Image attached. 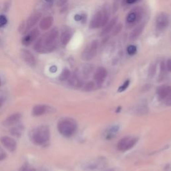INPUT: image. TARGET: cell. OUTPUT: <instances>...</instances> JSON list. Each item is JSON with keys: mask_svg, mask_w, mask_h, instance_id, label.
I'll list each match as a JSON object with an SVG mask.
<instances>
[{"mask_svg": "<svg viewBox=\"0 0 171 171\" xmlns=\"http://www.w3.org/2000/svg\"><path fill=\"white\" fill-rule=\"evenodd\" d=\"M59 31L57 28L47 32L38 40L34 44V50L40 54H47L53 51L58 45Z\"/></svg>", "mask_w": 171, "mask_h": 171, "instance_id": "obj_1", "label": "cell"}, {"mask_svg": "<svg viewBox=\"0 0 171 171\" xmlns=\"http://www.w3.org/2000/svg\"><path fill=\"white\" fill-rule=\"evenodd\" d=\"M30 137L31 141L34 144L37 146L44 144L50 140V128L46 125L36 127L31 131Z\"/></svg>", "mask_w": 171, "mask_h": 171, "instance_id": "obj_2", "label": "cell"}, {"mask_svg": "<svg viewBox=\"0 0 171 171\" xmlns=\"http://www.w3.org/2000/svg\"><path fill=\"white\" fill-rule=\"evenodd\" d=\"M77 129V124L72 118H64L58 123V130L60 134L65 137L72 136Z\"/></svg>", "mask_w": 171, "mask_h": 171, "instance_id": "obj_3", "label": "cell"}, {"mask_svg": "<svg viewBox=\"0 0 171 171\" xmlns=\"http://www.w3.org/2000/svg\"><path fill=\"white\" fill-rule=\"evenodd\" d=\"M98 47V42L97 40L93 41L91 44L84 50L82 54V58L84 60H92L97 54Z\"/></svg>", "mask_w": 171, "mask_h": 171, "instance_id": "obj_4", "label": "cell"}, {"mask_svg": "<svg viewBox=\"0 0 171 171\" xmlns=\"http://www.w3.org/2000/svg\"><path fill=\"white\" fill-rule=\"evenodd\" d=\"M138 139L134 137L126 136L122 138L118 143V149L120 151H126L132 149L137 142Z\"/></svg>", "mask_w": 171, "mask_h": 171, "instance_id": "obj_5", "label": "cell"}, {"mask_svg": "<svg viewBox=\"0 0 171 171\" xmlns=\"http://www.w3.org/2000/svg\"><path fill=\"white\" fill-rule=\"evenodd\" d=\"M40 36V31L37 28L31 30L29 33L23 37L22 42V44L25 46H29L32 43H34Z\"/></svg>", "mask_w": 171, "mask_h": 171, "instance_id": "obj_6", "label": "cell"}, {"mask_svg": "<svg viewBox=\"0 0 171 171\" xmlns=\"http://www.w3.org/2000/svg\"><path fill=\"white\" fill-rule=\"evenodd\" d=\"M170 23L169 16L165 13H161L156 17V26L159 30H164Z\"/></svg>", "mask_w": 171, "mask_h": 171, "instance_id": "obj_7", "label": "cell"}, {"mask_svg": "<svg viewBox=\"0 0 171 171\" xmlns=\"http://www.w3.org/2000/svg\"><path fill=\"white\" fill-rule=\"evenodd\" d=\"M41 16L42 14L38 12L33 13L32 16H30L29 18L27 20L24 27H23V28H24V32L29 30L32 29L33 27H34L37 24V23L40 20Z\"/></svg>", "mask_w": 171, "mask_h": 171, "instance_id": "obj_8", "label": "cell"}, {"mask_svg": "<svg viewBox=\"0 0 171 171\" xmlns=\"http://www.w3.org/2000/svg\"><path fill=\"white\" fill-rule=\"evenodd\" d=\"M1 142L6 149H7L9 152H14L16 149V142L12 138L9 136H3L1 138Z\"/></svg>", "mask_w": 171, "mask_h": 171, "instance_id": "obj_9", "label": "cell"}, {"mask_svg": "<svg viewBox=\"0 0 171 171\" xmlns=\"http://www.w3.org/2000/svg\"><path fill=\"white\" fill-rule=\"evenodd\" d=\"M52 111H53V109L50 106L40 104V105H36L34 107L32 110V115L34 116H40Z\"/></svg>", "mask_w": 171, "mask_h": 171, "instance_id": "obj_10", "label": "cell"}, {"mask_svg": "<svg viewBox=\"0 0 171 171\" xmlns=\"http://www.w3.org/2000/svg\"><path fill=\"white\" fill-rule=\"evenodd\" d=\"M21 56L23 60L27 64L32 66V67L36 66V60L34 55H33L30 51L26 50H22L21 51Z\"/></svg>", "mask_w": 171, "mask_h": 171, "instance_id": "obj_11", "label": "cell"}, {"mask_svg": "<svg viewBox=\"0 0 171 171\" xmlns=\"http://www.w3.org/2000/svg\"><path fill=\"white\" fill-rule=\"evenodd\" d=\"M102 12L98 11L94 16L92 20L90 22V27L91 29H96L100 27H102Z\"/></svg>", "mask_w": 171, "mask_h": 171, "instance_id": "obj_12", "label": "cell"}, {"mask_svg": "<svg viewBox=\"0 0 171 171\" xmlns=\"http://www.w3.org/2000/svg\"><path fill=\"white\" fill-rule=\"evenodd\" d=\"M108 74V72L106 68L100 67L97 69L94 74V80L98 84H102L105 80Z\"/></svg>", "mask_w": 171, "mask_h": 171, "instance_id": "obj_13", "label": "cell"}, {"mask_svg": "<svg viewBox=\"0 0 171 171\" xmlns=\"http://www.w3.org/2000/svg\"><path fill=\"white\" fill-rule=\"evenodd\" d=\"M22 118V115L19 113H16L9 116L7 119H6L3 122V125L5 126H12L17 124V122L20 120Z\"/></svg>", "mask_w": 171, "mask_h": 171, "instance_id": "obj_14", "label": "cell"}, {"mask_svg": "<svg viewBox=\"0 0 171 171\" xmlns=\"http://www.w3.org/2000/svg\"><path fill=\"white\" fill-rule=\"evenodd\" d=\"M141 10H139V8L135 10L130 12L126 17V21L128 23H134L136 22H139L141 18Z\"/></svg>", "mask_w": 171, "mask_h": 171, "instance_id": "obj_15", "label": "cell"}, {"mask_svg": "<svg viewBox=\"0 0 171 171\" xmlns=\"http://www.w3.org/2000/svg\"><path fill=\"white\" fill-rule=\"evenodd\" d=\"M54 18L51 16H47L42 19L40 22V27L41 30L46 31L47 30L51 27L53 24Z\"/></svg>", "mask_w": 171, "mask_h": 171, "instance_id": "obj_16", "label": "cell"}, {"mask_svg": "<svg viewBox=\"0 0 171 171\" xmlns=\"http://www.w3.org/2000/svg\"><path fill=\"white\" fill-rule=\"evenodd\" d=\"M72 33L69 28H66V29L62 32L60 36V42L61 44L66 46L67 45L69 42L70 41L71 38H72Z\"/></svg>", "mask_w": 171, "mask_h": 171, "instance_id": "obj_17", "label": "cell"}, {"mask_svg": "<svg viewBox=\"0 0 171 171\" xmlns=\"http://www.w3.org/2000/svg\"><path fill=\"white\" fill-rule=\"evenodd\" d=\"M171 93V87L169 86H165L159 88L158 94L160 99H164L167 98Z\"/></svg>", "mask_w": 171, "mask_h": 171, "instance_id": "obj_18", "label": "cell"}, {"mask_svg": "<svg viewBox=\"0 0 171 171\" xmlns=\"http://www.w3.org/2000/svg\"><path fill=\"white\" fill-rule=\"evenodd\" d=\"M117 20H118L117 17L112 19V20L106 25V26L104 28L103 30L102 31L101 36H104L108 34L109 32H110L113 30V28L115 27V26L116 25Z\"/></svg>", "mask_w": 171, "mask_h": 171, "instance_id": "obj_19", "label": "cell"}, {"mask_svg": "<svg viewBox=\"0 0 171 171\" xmlns=\"http://www.w3.org/2000/svg\"><path fill=\"white\" fill-rule=\"evenodd\" d=\"M144 26H145L144 23H142V24L139 25V26H137L135 29L131 32L130 36V39L131 40L136 39L137 37L142 34V31H143L144 28Z\"/></svg>", "mask_w": 171, "mask_h": 171, "instance_id": "obj_20", "label": "cell"}, {"mask_svg": "<svg viewBox=\"0 0 171 171\" xmlns=\"http://www.w3.org/2000/svg\"><path fill=\"white\" fill-rule=\"evenodd\" d=\"M102 12V27L105 26L109 20V17H110V12L108 7L104 8Z\"/></svg>", "mask_w": 171, "mask_h": 171, "instance_id": "obj_21", "label": "cell"}, {"mask_svg": "<svg viewBox=\"0 0 171 171\" xmlns=\"http://www.w3.org/2000/svg\"><path fill=\"white\" fill-rule=\"evenodd\" d=\"M22 128L20 126H16L15 127H12L10 129V133L13 136L17 137H20L22 133Z\"/></svg>", "mask_w": 171, "mask_h": 171, "instance_id": "obj_22", "label": "cell"}, {"mask_svg": "<svg viewBox=\"0 0 171 171\" xmlns=\"http://www.w3.org/2000/svg\"><path fill=\"white\" fill-rule=\"evenodd\" d=\"M70 77V72L68 69H64L61 73L59 79L61 81H65Z\"/></svg>", "mask_w": 171, "mask_h": 171, "instance_id": "obj_23", "label": "cell"}, {"mask_svg": "<svg viewBox=\"0 0 171 171\" xmlns=\"http://www.w3.org/2000/svg\"><path fill=\"white\" fill-rule=\"evenodd\" d=\"M70 83L74 87H80L81 86V81H80L78 77L76 76H74L70 79Z\"/></svg>", "mask_w": 171, "mask_h": 171, "instance_id": "obj_24", "label": "cell"}, {"mask_svg": "<svg viewBox=\"0 0 171 171\" xmlns=\"http://www.w3.org/2000/svg\"><path fill=\"white\" fill-rule=\"evenodd\" d=\"M113 29H114V30L112 32V35L116 36L121 32V30L122 29V23H118V24H117L115 26V27H114Z\"/></svg>", "mask_w": 171, "mask_h": 171, "instance_id": "obj_25", "label": "cell"}, {"mask_svg": "<svg viewBox=\"0 0 171 171\" xmlns=\"http://www.w3.org/2000/svg\"><path fill=\"white\" fill-rule=\"evenodd\" d=\"M156 66L155 64H151L149 69V76L150 78H153L156 74Z\"/></svg>", "mask_w": 171, "mask_h": 171, "instance_id": "obj_26", "label": "cell"}, {"mask_svg": "<svg viewBox=\"0 0 171 171\" xmlns=\"http://www.w3.org/2000/svg\"><path fill=\"white\" fill-rule=\"evenodd\" d=\"M137 48L134 45L129 46L127 47V52L129 55H134L136 53Z\"/></svg>", "mask_w": 171, "mask_h": 171, "instance_id": "obj_27", "label": "cell"}, {"mask_svg": "<svg viewBox=\"0 0 171 171\" xmlns=\"http://www.w3.org/2000/svg\"><path fill=\"white\" fill-rule=\"evenodd\" d=\"M7 23V19L4 15L0 16V27H2L6 26Z\"/></svg>", "mask_w": 171, "mask_h": 171, "instance_id": "obj_28", "label": "cell"}, {"mask_svg": "<svg viewBox=\"0 0 171 171\" xmlns=\"http://www.w3.org/2000/svg\"><path fill=\"white\" fill-rule=\"evenodd\" d=\"M92 70V68L90 65H88L86 66L84 69V76H89L90 74L91 73Z\"/></svg>", "mask_w": 171, "mask_h": 171, "instance_id": "obj_29", "label": "cell"}, {"mask_svg": "<svg viewBox=\"0 0 171 171\" xmlns=\"http://www.w3.org/2000/svg\"><path fill=\"white\" fill-rule=\"evenodd\" d=\"M129 83H130V81L129 80H126V81L123 84V85L122 86H120L119 88V89H118V92H123L124 91V90H125L128 86V85H129Z\"/></svg>", "mask_w": 171, "mask_h": 171, "instance_id": "obj_30", "label": "cell"}, {"mask_svg": "<svg viewBox=\"0 0 171 171\" xmlns=\"http://www.w3.org/2000/svg\"><path fill=\"white\" fill-rule=\"evenodd\" d=\"M165 74V64L164 61H162L160 64V76L163 78V76Z\"/></svg>", "mask_w": 171, "mask_h": 171, "instance_id": "obj_31", "label": "cell"}, {"mask_svg": "<svg viewBox=\"0 0 171 171\" xmlns=\"http://www.w3.org/2000/svg\"><path fill=\"white\" fill-rule=\"evenodd\" d=\"M68 0H57V6H63L68 2Z\"/></svg>", "mask_w": 171, "mask_h": 171, "instance_id": "obj_32", "label": "cell"}, {"mask_svg": "<svg viewBox=\"0 0 171 171\" xmlns=\"http://www.w3.org/2000/svg\"><path fill=\"white\" fill-rule=\"evenodd\" d=\"M94 83H93V82H90L87 83V84L86 85L85 88L87 90H91V89L94 88Z\"/></svg>", "mask_w": 171, "mask_h": 171, "instance_id": "obj_33", "label": "cell"}, {"mask_svg": "<svg viewBox=\"0 0 171 171\" xmlns=\"http://www.w3.org/2000/svg\"><path fill=\"white\" fill-rule=\"evenodd\" d=\"M6 158V154L4 153V151L0 148V160H4Z\"/></svg>", "mask_w": 171, "mask_h": 171, "instance_id": "obj_34", "label": "cell"}, {"mask_svg": "<svg viewBox=\"0 0 171 171\" xmlns=\"http://www.w3.org/2000/svg\"><path fill=\"white\" fill-rule=\"evenodd\" d=\"M167 69L169 72H171V59L168 60L167 64Z\"/></svg>", "mask_w": 171, "mask_h": 171, "instance_id": "obj_35", "label": "cell"}, {"mask_svg": "<svg viewBox=\"0 0 171 171\" xmlns=\"http://www.w3.org/2000/svg\"><path fill=\"white\" fill-rule=\"evenodd\" d=\"M166 104H167V105H169V106L171 105V93L170 94L169 96L167 97V101H166Z\"/></svg>", "mask_w": 171, "mask_h": 171, "instance_id": "obj_36", "label": "cell"}, {"mask_svg": "<svg viewBox=\"0 0 171 171\" xmlns=\"http://www.w3.org/2000/svg\"><path fill=\"white\" fill-rule=\"evenodd\" d=\"M82 19H83V17L82 16H80V15H76L75 17H74V20L76 21H77V22L82 20Z\"/></svg>", "mask_w": 171, "mask_h": 171, "instance_id": "obj_37", "label": "cell"}, {"mask_svg": "<svg viewBox=\"0 0 171 171\" xmlns=\"http://www.w3.org/2000/svg\"><path fill=\"white\" fill-rule=\"evenodd\" d=\"M5 102V98L3 96H0V108H1Z\"/></svg>", "mask_w": 171, "mask_h": 171, "instance_id": "obj_38", "label": "cell"}, {"mask_svg": "<svg viewBox=\"0 0 171 171\" xmlns=\"http://www.w3.org/2000/svg\"><path fill=\"white\" fill-rule=\"evenodd\" d=\"M50 70L51 72H56L57 71V68L55 66H51V67L50 69Z\"/></svg>", "mask_w": 171, "mask_h": 171, "instance_id": "obj_39", "label": "cell"}, {"mask_svg": "<svg viewBox=\"0 0 171 171\" xmlns=\"http://www.w3.org/2000/svg\"><path fill=\"white\" fill-rule=\"evenodd\" d=\"M137 1H138V0H126V2L128 4H132V3H136Z\"/></svg>", "mask_w": 171, "mask_h": 171, "instance_id": "obj_40", "label": "cell"}, {"mask_svg": "<svg viewBox=\"0 0 171 171\" xmlns=\"http://www.w3.org/2000/svg\"><path fill=\"white\" fill-rule=\"evenodd\" d=\"M19 171H27V166H26V165L23 166V167L20 169V170Z\"/></svg>", "mask_w": 171, "mask_h": 171, "instance_id": "obj_41", "label": "cell"}, {"mask_svg": "<svg viewBox=\"0 0 171 171\" xmlns=\"http://www.w3.org/2000/svg\"><path fill=\"white\" fill-rule=\"evenodd\" d=\"M44 1L47 4H50V5H51L52 3H53V2H54V0H44Z\"/></svg>", "mask_w": 171, "mask_h": 171, "instance_id": "obj_42", "label": "cell"}, {"mask_svg": "<svg viewBox=\"0 0 171 171\" xmlns=\"http://www.w3.org/2000/svg\"><path fill=\"white\" fill-rule=\"evenodd\" d=\"M106 171H115V170H114V169H108V170H106Z\"/></svg>", "mask_w": 171, "mask_h": 171, "instance_id": "obj_43", "label": "cell"}, {"mask_svg": "<svg viewBox=\"0 0 171 171\" xmlns=\"http://www.w3.org/2000/svg\"><path fill=\"white\" fill-rule=\"evenodd\" d=\"M2 86V80H1V78H0V87H1Z\"/></svg>", "mask_w": 171, "mask_h": 171, "instance_id": "obj_44", "label": "cell"}, {"mask_svg": "<svg viewBox=\"0 0 171 171\" xmlns=\"http://www.w3.org/2000/svg\"><path fill=\"white\" fill-rule=\"evenodd\" d=\"M28 171H36V170H35V169H31V170H28Z\"/></svg>", "mask_w": 171, "mask_h": 171, "instance_id": "obj_45", "label": "cell"}]
</instances>
